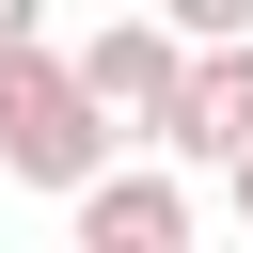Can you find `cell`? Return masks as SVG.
Wrapping results in <instances>:
<instances>
[{"label":"cell","instance_id":"6da1fadb","mask_svg":"<svg viewBox=\"0 0 253 253\" xmlns=\"http://www.w3.org/2000/svg\"><path fill=\"white\" fill-rule=\"evenodd\" d=\"M126 158V126L79 95V63L47 47V32H16L0 47V174L16 190H79V174H111Z\"/></svg>","mask_w":253,"mask_h":253},{"label":"cell","instance_id":"7a4b0ae2","mask_svg":"<svg viewBox=\"0 0 253 253\" xmlns=\"http://www.w3.org/2000/svg\"><path fill=\"white\" fill-rule=\"evenodd\" d=\"M63 63H79V95H95L126 142H158V126H174V79H190V32H174V16H111V32H79Z\"/></svg>","mask_w":253,"mask_h":253},{"label":"cell","instance_id":"3957f363","mask_svg":"<svg viewBox=\"0 0 253 253\" xmlns=\"http://www.w3.org/2000/svg\"><path fill=\"white\" fill-rule=\"evenodd\" d=\"M237 142H253V32H206V47H190V79H174L158 158H174V174H221Z\"/></svg>","mask_w":253,"mask_h":253},{"label":"cell","instance_id":"277c9868","mask_svg":"<svg viewBox=\"0 0 253 253\" xmlns=\"http://www.w3.org/2000/svg\"><path fill=\"white\" fill-rule=\"evenodd\" d=\"M158 16H174L190 47H206V32H253V0H158Z\"/></svg>","mask_w":253,"mask_h":253},{"label":"cell","instance_id":"5b68a950","mask_svg":"<svg viewBox=\"0 0 253 253\" xmlns=\"http://www.w3.org/2000/svg\"><path fill=\"white\" fill-rule=\"evenodd\" d=\"M16 32H47V0H0V47H16Z\"/></svg>","mask_w":253,"mask_h":253},{"label":"cell","instance_id":"8992f818","mask_svg":"<svg viewBox=\"0 0 253 253\" xmlns=\"http://www.w3.org/2000/svg\"><path fill=\"white\" fill-rule=\"evenodd\" d=\"M221 190H237V221H253V142H237V158H221Z\"/></svg>","mask_w":253,"mask_h":253},{"label":"cell","instance_id":"52a82bcc","mask_svg":"<svg viewBox=\"0 0 253 253\" xmlns=\"http://www.w3.org/2000/svg\"><path fill=\"white\" fill-rule=\"evenodd\" d=\"M79 253H174V237H79Z\"/></svg>","mask_w":253,"mask_h":253}]
</instances>
